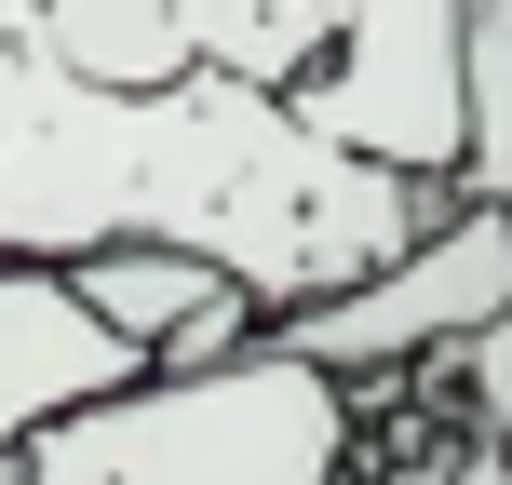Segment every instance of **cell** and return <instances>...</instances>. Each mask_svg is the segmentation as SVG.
<instances>
[{
	"label": "cell",
	"instance_id": "cell-3",
	"mask_svg": "<svg viewBox=\"0 0 512 485\" xmlns=\"http://www.w3.org/2000/svg\"><path fill=\"white\" fill-rule=\"evenodd\" d=\"M459 68H472V0H351L324 27V54L283 81V108L310 135H337V149L391 162V176L459 189V149H472V81Z\"/></svg>",
	"mask_w": 512,
	"mask_h": 485
},
{
	"label": "cell",
	"instance_id": "cell-7",
	"mask_svg": "<svg viewBox=\"0 0 512 485\" xmlns=\"http://www.w3.org/2000/svg\"><path fill=\"white\" fill-rule=\"evenodd\" d=\"M351 14V0H176V41L203 54V68H230V81H297L310 54H324V27Z\"/></svg>",
	"mask_w": 512,
	"mask_h": 485
},
{
	"label": "cell",
	"instance_id": "cell-6",
	"mask_svg": "<svg viewBox=\"0 0 512 485\" xmlns=\"http://www.w3.org/2000/svg\"><path fill=\"white\" fill-rule=\"evenodd\" d=\"M68 283L95 297V324H122L149 351V378H203V364L270 337V297L230 283L216 256H189V243H95V256H68Z\"/></svg>",
	"mask_w": 512,
	"mask_h": 485
},
{
	"label": "cell",
	"instance_id": "cell-10",
	"mask_svg": "<svg viewBox=\"0 0 512 485\" xmlns=\"http://www.w3.org/2000/svg\"><path fill=\"white\" fill-rule=\"evenodd\" d=\"M0 485H27V459H0Z\"/></svg>",
	"mask_w": 512,
	"mask_h": 485
},
{
	"label": "cell",
	"instance_id": "cell-5",
	"mask_svg": "<svg viewBox=\"0 0 512 485\" xmlns=\"http://www.w3.org/2000/svg\"><path fill=\"white\" fill-rule=\"evenodd\" d=\"M135 378H149V351H135L122 324H95V297H81L68 270L0 256V459H27L54 418L108 405V391H135Z\"/></svg>",
	"mask_w": 512,
	"mask_h": 485
},
{
	"label": "cell",
	"instance_id": "cell-1",
	"mask_svg": "<svg viewBox=\"0 0 512 485\" xmlns=\"http://www.w3.org/2000/svg\"><path fill=\"white\" fill-rule=\"evenodd\" d=\"M445 216L459 189L310 135L270 81H81L27 27H0V256L68 270L95 243H189L270 310H297L391 270Z\"/></svg>",
	"mask_w": 512,
	"mask_h": 485
},
{
	"label": "cell",
	"instance_id": "cell-8",
	"mask_svg": "<svg viewBox=\"0 0 512 485\" xmlns=\"http://www.w3.org/2000/svg\"><path fill=\"white\" fill-rule=\"evenodd\" d=\"M472 149H459V203H512V0H472Z\"/></svg>",
	"mask_w": 512,
	"mask_h": 485
},
{
	"label": "cell",
	"instance_id": "cell-9",
	"mask_svg": "<svg viewBox=\"0 0 512 485\" xmlns=\"http://www.w3.org/2000/svg\"><path fill=\"white\" fill-rule=\"evenodd\" d=\"M459 391H472V418H486V445L512 459V297H499V324L459 351Z\"/></svg>",
	"mask_w": 512,
	"mask_h": 485
},
{
	"label": "cell",
	"instance_id": "cell-4",
	"mask_svg": "<svg viewBox=\"0 0 512 485\" xmlns=\"http://www.w3.org/2000/svg\"><path fill=\"white\" fill-rule=\"evenodd\" d=\"M499 297H512V203H459L445 230H418L405 256H391V270L270 310V337L297 364H324V378H391V364L472 351V337L499 324Z\"/></svg>",
	"mask_w": 512,
	"mask_h": 485
},
{
	"label": "cell",
	"instance_id": "cell-2",
	"mask_svg": "<svg viewBox=\"0 0 512 485\" xmlns=\"http://www.w3.org/2000/svg\"><path fill=\"white\" fill-rule=\"evenodd\" d=\"M27 485H351V378L256 337L203 378H135L54 418Z\"/></svg>",
	"mask_w": 512,
	"mask_h": 485
}]
</instances>
